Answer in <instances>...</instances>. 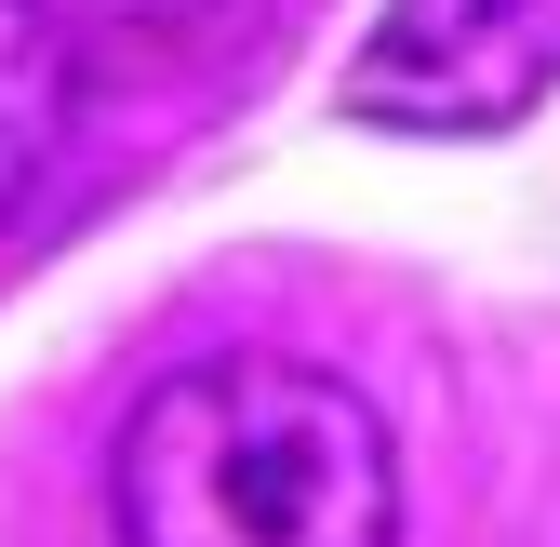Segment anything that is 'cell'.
I'll use <instances>...</instances> for the list:
<instances>
[{"instance_id":"6da1fadb","label":"cell","mask_w":560,"mask_h":547,"mask_svg":"<svg viewBox=\"0 0 560 547\" xmlns=\"http://www.w3.org/2000/svg\"><path fill=\"white\" fill-rule=\"evenodd\" d=\"M120 547H400V441L347 374L228 348L187 361L107 441Z\"/></svg>"},{"instance_id":"7a4b0ae2","label":"cell","mask_w":560,"mask_h":547,"mask_svg":"<svg viewBox=\"0 0 560 547\" xmlns=\"http://www.w3.org/2000/svg\"><path fill=\"white\" fill-rule=\"evenodd\" d=\"M560 81V0H400L347 67V107L387 133H508Z\"/></svg>"},{"instance_id":"3957f363","label":"cell","mask_w":560,"mask_h":547,"mask_svg":"<svg viewBox=\"0 0 560 547\" xmlns=\"http://www.w3.org/2000/svg\"><path fill=\"white\" fill-rule=\"evenodd\" d=\"M67 120H81V40H67V14L54 0H0V228L54 187Z\"/></svg>"},{"instance_id":"277c9868","label":"cell","mask_w":560,"mask_h":547,"mask_svg":"<svg viewBox=\"0 0 560 547\" xmlns=\"http://www.w3.org/2000/svg\"><path fill=\"white\" fill-rule=\"evenodd\" d=\"M54 14H67V40H107V54H133V67H161V54L228 40L254 0H54Z\"/></svg>"}]
</instances>
